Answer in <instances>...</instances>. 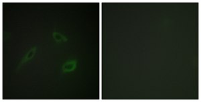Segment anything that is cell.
<instances>
[{
    "mask_svg": "<svg viewBox=\"0 0 201 102\" xmlns=\"http://www.w3.org/2000/svg\"><path fill=\"white\" fill-rule=\"evenodd\" d=\"M36 49H37V47H36V46H34V47H33L32 48L29 52L27 53V54L26 55V56L24 57V58L22 60V61L19 64V65H18V69H19L20 67V66H22L23 64L26 63V62H28L29 60H30L32 58L34 57V54L36 53Z\"/></svg>",
    "mask_w": 201,
    "mask_h": 102,
    "instance_id": "cell-1",
    "label": "cell"
},
{
    "mask_svg": "<svg viewBox=\"0 0 201 102\" xmlns=\"http://www.w3.org/2000/svg\"><path fill=\"white\" fill-rule=\"evenodd\" d=\"M76 62L75 61L67 62L63 65L62 71L65 73L70 72L74 70V69L76 68Z\"/></svg>",
    "mask_w": 201,
    "mask_h": 102,
    "instance_id": "cell-2",
    "label": "cell"
},
{
    "mask_svg": "<svg viewBox=\"0 0 201 102\" xmlns=\"http://www.w3.org/2000/svg\"><path fill=\"white\" fill-rule=\"evenodd\" d=\"M53 37H54V38L55 39V40L57 42H63V41L66 42L67 40L65 36L61 35V34L57 33V32H54Z\"/></svg>",
    "mask_w": 201,
    "mask_h": 102,
    "instance_id": "cell-3",
    "label": "cell"
}]
</instances>
